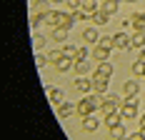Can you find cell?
Returning a JSON list of instances; mask_svg holds the SVG:
<instances>
[{
	"label": "cell",
	"instance_id": "obj_11",
	"mask_svg": "<svg viewBox=\"0 0 145 140\" xmlns=\"http://www.w3.org/2000/svg\"><path fill=\"white\" fill-rule=\"evenodd\" d=\"M133 48H135V50H143L145 48V33H135L130 38V48H128V50H133Z\"/></svg>",
	"mask_w": 145,
	"mask_h": 140
},
{
	"label": "cell",
	"instance_id": "obj_3",
	"mask_svg": "<svg viewBox=\"0 0 145 140\" xmlns=\"http://www.w3.org/2000/svg\"><path fill=\"white\" fill-rule=\"evenodd\" d=\"M118 105H123V100L118 98V95H103V108L100 110L105 115H110V113H118Z\"/></svg>",
	"mask_w": 145,
	"mask_h": 140
},
{
	"label": "cell",
	"instance_id": "obj_18",
	"mask_svg": "<svg viewBox=\"0 0 145 140\" xmlns=\"http://www.w3.org/2000/svg\"><path fill=\"white\" fill-rule=\"evenodd\" d=\"M90 60H75V73L78 75H85V73H90Z\"/></svg>",
	"mask_w": 145,
	"mask_h": 140
},
{
	"label": "cell",
	"instance_id": "obj_39",
	"mask_svg": "<svg viewBox=\"0 0 145 140\" xmlns=\"http://www.w3.org/2000/svg\"><path fill=\"white\" fill-rule=\"evenodd\" d=\"M48 3H53V5H55V3H65V0H48Z\"/></svg>",
	"mask_w": 145,
	"mask_h": 140
},
{
	"label": "cell",
	"instance_id": "obj_4",
	"mask_svg": "<svg viewBox=\"0 0 145 140\" xmlns=\"http://www.w3.org/2000/svg\"><path fill=\"white\" fill-rule=\"evenodd\" d=\"M98 110V108H95V103H93V100L88 98H83L80 100V103H78V105H75V113H78V115H83V118H88V115H93V113Z\"/></svg>",
	"mask_w": 145,
	"mask_h": 140
},
{
	"label": "cell",
	"instance_id": "obj_2",
	"mask_svg": "<svg viewBox=\"0 0 145 140\" xmlns=\"http://www.w3.org/2000/svg\"><path fill=\"white\" fill-rule=\"evenodd\" d=\"M120 115H123V120H133V118H138V103H135V98H128V100H123Z\"/></svg>",
	"mask_w": 145,
	"mask_h": 140
},
{
	"label": "cell",
	"instance_id": "obj_27",
	"mask_svg": "<svg viewBox=\"0 0 145 140\" xmlns=\"http://www.w3.org/2000/svg\"><path fill=\"white\" fill-rule=\"evenodd\" d=\"M35 13H38V15L50 13V10H48V0H35Z\"/></svg>",
	"mask_w": 145,
	"mask_h": 140
},
{
	"label": "cell",
	"instance_id": "obj_6",
	"mask_svg": "<svg viewBox=\"0 0 145 140\" xmlns=\"http://www.w3.org/2000/svg\"><path fill=\"white\" fill-rule=\"evenodd\" d=\"M130 25L135 33H145V13H135L130 18Z\"/></svg>",
	"mask_w": 145,
	"mask_h": 140
},
{
	"label": "cell",
	"instance_id": "obj_20",
	"mask_svg": "<svg viewBox=\"0 0 145 140\" xmlns=\"http://www.w3.org/2000/svg\"><path fill=\"white\" fill-rule=\"evenodd\" d=\"M93 58H95V60H108V58H110V50H108V48H100V45H95V48H93Z\"/></svg>",
	"mask_w": 145,
	"mask_h": 140
},
{
	"label": "cell",
	"instance_id": "obj_9",
	"mask_svg": "<svg viewBox=\"0 0 145 140\" xmlns=\"http://www.w3.org/2000/svg\"><path fill=\"white\" fill-rule=\"evenodd\" d=\"M72 88H75L78 93H90V90H93V80H85V78H78V80L72 83Z\"/></svg>",
	"mask_w": 145,
	"mask_h": 140
},
{
	"label": "cell",
	"instance_id": "obj_30",
	"mask_svg": "<svg viewBox=\"0 0 145 140\" xmlns=\"http://www.w3.org/2000/svg\"><path fill=\"white\" fill-rule=\"evenodd\" d=\"M75 53H78V48H75V45H63V55L75 58Z\"/></svg>",
	"mask_w": 145,
	"mask_h": 140
},
{
	"label": "cell",
	"instance_id": "obj_7",
	"mask_svg": "<svg viewBox=\"0 0 145 140\" xmlns=\"http://www.w3.org/2000/svg\"><path fill=\"white\" fill-rule=\"evenodd\" d=\"M113 40H115V48H120V50H128L130 48V35L128 33H115Z\"/></svg>",
	"mask_w": 145,
	"mask_h": 140
},
{
	"label": "cell",
	"instance_id": "obj_36",
	"mask_svg": "<svg viewBox=\"0 0 145 140\" xmlns=\"http://www.w3.org/2000/svg\"><path fill=\"white\" fill-rule=\"evenodd\" d=\"M72 18H75V23H78V20H83V18H88V15L83 13V10H75V13H72Z\"/></svg>",
	"mask_w": 145,
	"mask_h": 140
},
{
	"label": "cell",
	"instance_id": "obj_32",
	"mask_svg": "<svg viewBox=\"0 0 145 140\" xmlns=\"http://www.w3.org/2000/svg\"><path fill=\"white\" fill-rule=\"evenodd\" d=\"M88 55H90V53H88L85 48H78V53H75V60H88Z\"/></svg>",
	"mask_w": 145,
	"mask_h": 140
},
{
	"label": "cell",
	"instance_id": "obj_31",
	"mask_svg": "<svg viewBox=\"0 0 145 140\" xmlns=\"http://www.w3.org/2000/svg\"><path fill=\"white\" fill-rule=\"evenodd\" d=\"M65 3H68L70 13H75V10H80V5H83V0H65Z\"/></svg>",
	"mask_w": 145,
	"mask_h": 140
},
{
	"label": "cell",
	"instance_id": "obj_33",
	"mask_svg": "<svg viewBox=\"0 0 145 140\" xmlns=\"http://www.w3.org/2000/svg\"><path fill=\"white\" fill-rule=\"evenodd\" d=\"M60 58H63V50H55V53H50V55H48V60H50V63L55 65V63H58Z\"/></svg>",
	"mask_w": 145,
	"mask_h": 140
},
{
	"label": "cell",
	"instance_id": "obj_1",
	"mask_svg": "<svg viewBox=\"0 0 145 140\" xmlns=\"http://www.w3.org/2000/svg\"><path fill=\"white\" fill-rule=\"evenodd\" d=\"M43 23L45 25H50V28H72V23H75V18H72V13H58V10H50V13L43 15Z\"/></svg>",
	"mask_w": 145,
	"mask_h": 140
},
{
	"label": "cell",
	"instance_id": "obj_41",
	"mask_svg": "<svg viewBox=\"0 0 145 140\" xmlns=\"http://www.w3.org/2000/svg\"><path fill=\"white\" fill-rule=\"evenodd\" d=\"M130 3H135V0H130Z\"/></svg>",
	"mask_w": 145,
	"mask_h": 140
},
{
	"label": "cell",
	"instance_id": "obj_23",
	"mask_svg": "<svg viewBox=\"0 0 145 140\" xmlns=\"http://www.w3.org/2000/svg\"><path fill=\"white\" fill-rule=\"evenodd\" d=\"M98 45H100V48H108V50H113V48H115V40H113V35H103L100 40H98Z\"/></svg>",
	"mask_w": 145,
	"mask_h": 140
},
{
	"label": "cell",
	"instance_id": "obj_25",
	"mask_svg": "<svg viewBox=\"0 0 145 140\" xmlns=\"http://www.w3.org/2000/svg\"><path fill=\"white\" fill-rule=\"evenodd\" d=\"M45 40H48L45 35H40V33H33V48H35V50H40V48L45 45Z\"/></svg>",
	"mask_w": 145,
	"mask_h": 140
},
{
	"label": "cell",
	"instance_id": "obj_24",
	"mask_svg": "<svg viewBox=\"0 0 145 140\" xmlns=\"http://www.w3.org/2000/svg\"><path fill=\"white\" fill-rule=\"evenodd\" d=\"M53 38H55L58 43H65L68 40V28H55L53 30Z\"/></svg>",
	"mask_w": 145,
	"mask_h": 140
},
{
	"label": "cell",
	"instance_id": "obj_12",
	"mask_svg": "<svg viewBox=\"0 0 145 140\" xmlns=\"http://www.w3.org/2000/svg\"><path fill=\"white\" fill-rule=\"evenodd\" d=\"M95 73H100V75H105V78H113V63H110V60H100Z\"/></svg>",
	"mask_w": 145,
	"mask_h": 140
},
{
	"label": "cell",
	"instance_id": "obj_26",
	"mask_svg": "<svg viewBox=\"0 0 145 140\" xmlns=\"http://www.w3.org/2000/svg\"><path fill=\"white\" fill-rule=\"evenodd\" d=\"M110 135H113V140L128 138V135H125V128H123V123H120V125H115V128H110Z\"/></svg>",
	"mask_w": 145,
	"mask_h": 140
},
{
	"label": "cell",
	"instance_id": "obj_22",
	"mask_svg": "<svg viewBox=\"0 0 145 140\" xmlns=\"http://www.w3.org/2000/svg\"><path fill=\"white\" fill-rule=\"evenodd\" d=\"M90 18H93V23H95V25H105V23H110V15L103 13V10H98V13L90 15Z\"/></svg>",
	"mask_w": 145,
	"mask_h": 140
},
{
	"label": "cell",
	"instance_id": "obj_35",
	"mask_svg": "<svg viewBox=\"0 0 145 140\" xmlns=\"http://www.w3.org/2000/svg\"><path fill=\"white\" fill-rule=\"evenodd\" d=\"M128 140H145L143 130H140V133H133V135H128Z\"/></svg>",
	"mask_w": 145,
	"mask_h": 140
},
{
	"label": "cell",
	"instance_id": "obj_16",
	"mask_svg": "<svg viewBox=\"0 0 145 140\" xmlns=\"http://www.w3.org/2000/svg\"><path fill=\"white\" fill-rule=\"evenodd\" d=\"M55 68H58L60 73H68V70L72 68V58H68V55H63V58H60V60H58V63H55Z\"/></svg>",
	"mask_w": 145,
	"mask_h": 140
},
{
	"label": "cell",
	"instance_id": "obj_15",
	"mask_svg": "<svg viewBox=\"0 0 145 140\" xmlns=\"http://www.w3.org/2000/svg\"><path fill=\"white\" fill-rule=\"evenodd\" d=\"M80 10H83L85 15H95V13H98V3H95V0H83Z\"/></svg>",
	"mask_w": 145,
	"mask_h": 140
},
{
	"label": "cell",
	"instance_id": "obj_19",
	"mask_svg": "<svg viewBox=\"0 0 145 140\" xmlns=\"http://www.w3.org/2000/svg\"><path fill=\"white\" fill-rule=\"evenodd\" d=\"M98 125H100V120H95V115H88L85 120H83V130H88V133H93Z\"/></svg>",
	"mask_w": 145,
	"mask_h": 140
},
{
	"label": "cell",
	"instance_id": "obj_8",
	"mask_svg": "<svg viewBox=\"0 0 145 140\" xmlns=\"http://www.w3.org/2000/svg\"><path fill=\"white\" fill-rule=\"evenodd\" d=\"M48 98H50L53 105H63V103H65V93H63L60 88H50V90H48Z\"/></svg>",
	"mask_w": 145,
	"mask_h": 140
},
{
	"label": "cell",
	"instance_id": "obj_40",
	"mask_svg": "<svg viewBox=\"0 0 145 140\" xmlns=\"http://www.w3.org/2000/svg\"><path fill=\"white\" fill-rule=\"evenodd\" d=\"M118 140H128V138H118Z\"/></svg>",
	"mask_w": 145,
	"mask_h": 140
},
{
	"label": "cell",
	"instance_id": "obj_29",
	"mask_svg": "<svg viewBox=\"0 0 145 140\" xmlns=\"http://www.w3.org/2000/svg\"><path fill=\"white\" fill-rule=\"evenodd\" d=\"M40 23H43V15H38V13H33V15H30V28H33V30L38 28Z\"/></svg>",
	"mask_w": 145,
	"mask_h": 140
},
{
	"label": "cell",
	"instance_id": "obj_14",
	"mask_svg": "<svg viewBox=\"0 0 145 140\" xmlns=\"http://www.w3.org/2000/svg\"><path fill=\"white\" fill-rule=\"evenodd\" d=\"M138 93H140V83H138V80H128V83H125V95H128V98H135Z\"/></svg>",
	"mask_w": 145,
	"mask_h": 140
},
{
	"label": "cell",
	"instance_id": "obj_13",
	"mask_svg": "<svg viewBox=\"0 0 145 140\" xmlns=\"http://www.w3.org/2000/svg\"><path fill=\"white\" fill-rule=\"evenodd\" d=\"M83 40L90 43V45H98L100 35H98V30H95V28H88V30H83Z\"/></svg>",
	"mask_w": 145,
	"mask_h": 140
},
{
	"label": "cell",
	"instance_id": "obj_38",
	"mask_svg": "<svg viewBox=\"0 0 145 140\" xmlns=\"http://www.w3.org/2000/svg\"><path fill=\"white\" fill-rule=\"evenodd\" d=\"M140 128H145V115H143V118H140Z\"/></svg>",
	"mask_w": 145,
	"mask_h": 140
},
{
	"label": "cell",
	"instance_id": "obj_34",
	"mask_svg": "<svg viewBox=\"0 0 145 140\" xmlns=\"http://www.w3.org/2000/svg\"><path fill=\"white\" fill-rule=\"evenodd\" d=\"M45 63H48V58H45V55H40V53H38V55H35V65H38V68H43Z\"/></svg>",
	"mask_w": 145,
	"mask_h": 140
},
{
	"label": "cell",
	"instance_id": "obj_28",
	"mask_svg": "<svg viewBox=\"0 0 145 140\" xmlns=\"http://www.w3.org/2000/svg\"><path fill=\"white\" fill-rule=\"evenodd\" d=\"M133 75H138V78H145V63H140V60H138V63L133 65Z\"/></svg>",
	"mask_w": 145,
	"mask_h": 140
},
{
	"label": "cell",
	"instance_id": "obj_5",
	"mask_svg": "<svg viewBox=\"0 0 145 140\" xmlns=\"http://www.w3.org/2000/svg\"><path fill=\"white\" fill-rule=\"evenodd\" d=\"M108 80H110V78H105V75H100V73H95V75H93V93H105V90H108Z\"/></svg>",
	"mask_w": 145,
	"mask_h": 140
},
{
	"label": "cell",
	"instance_id": "obj_21",
	"mask_svg": "<svg viewBox=\"0 0 145 140\" xmlns=\"http://www.w3.org/2000/svg\"><path fill=\"white\" fill-rule=\"evenodd\" d=\"M100 10H103V13H108V15H115L118 13V0H105Z\"/></svg>",
	"mask_w": 145,
	"mask_h": 140
},
{
	"label": "cell",
	"instance_id": "obj_17",
	"mask_svg": "<svg viewBox=\"0 0 145 140\" xmlns=\"http://www.w3.org/2000/svg\"><path fill=\"white\" fill-rule=\"evenodd\" d=\"M120 123H123V115H120V113L105 115V125H108V128H115V125H120Z\"/></svg>",
	"mask_w": 145,
	"mask_h": 140
},
{
	"label": "cell",
	"instance_id": "obj_10",
	"mask_svg": "<svg viewBox=\"0 0 145 140\" xmlns=\"http://www.w3.org/2000/svg\"><path fill=\"white\" fill-rule=\"evenodd\" d=\"M72 113H75V105H72V103H63V105H58V118H60V120L70 118Z\"/></svg>",
	"mask_w": 145,
	"mask_h": 140
},
{
	"label": "cell",
	"instance_id": "obj_37",
	"mask_svg": "<svg viewBox=\"0 0 145 140\" xmlns=\"http://www.w3.org/2000/svg\"><path fill=\"white\" fill-rule=\"evenodd\" d=\"M140 63H145V50H140V58H138Z\"/></svg>",
	"mask_w": 145,
	"mask_h": 140
}]
</instances>
